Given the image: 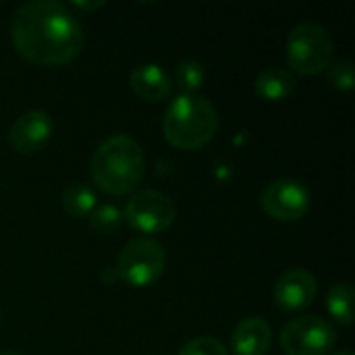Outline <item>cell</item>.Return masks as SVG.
<instances>
[{"label":"cell","instance_id":"cell-11","mask_svg":"<svg viewBox=\"0 0 355 355\" xmlns=\"http://www.w3.org/2000/svg\"><path fill=\"white\" fill-rule=\"evenodd\" d=\"M272 347L270 324L260 316L243 318L231 335L233 355H268Z\"/></svg>","mask_w":355,"mask_h":355},{"label":"cell","instance_id":"cell-5","mask_svg":"<svg viewBox=\"0 0 355 355\" xmlns=\"http://www.w3.org/2000/svg\"><path fill=\"white\" fill-rule=\"evenodd\" d=\"M164 268L166 252L158 241L150 237H137L127 241L121 254L116 256L119 279L135 289L154 285L162 277Z\"/></svg>","mask_w":355,"mask_h":355},{"label":"cell","instance_id":"cell-15","mask_svg":"<svg viewBox=\"0 0 355 355\" xmlns=\"http://www.w3.org/2000/svg\"><path fill=\"white\" fill-rule=\"evenodd\" d=\"M355 291L349 283H337L327 293V310L341 324L352 327L355 318Z\"/></svg>","mask_w":355,"mask_h":355},{"label":"cell","instance_id":"cell-21","mask_svg":"<svg viewBox=\"0 0 355 355\" xmlns=\"http://www.w3.org/2000/svg\"><path fill=\"white\" fill-rule=\"evenodd\" d=\"M335 355H354L352 352H339V354H335Z\"/></svg>","mask_w":355,"mask_h":355},{"label":"cell","instance_id":"cell-9","mask_svg":"<svg viewBox=\"0 0 355 355\" xmlns=\"http://www.w3.org/2000/svg\"><path fill=\"white\" fill-rule=\"evenodd\" d=\"M318 295V283L312 272L304 268L285 270L272 287L275 304L283 312H300L314 304Z\"/></svg>","mask_w":355,"mask_h":355},{"label":"cell","instance_id":"cell-22","mask_svg":"<svg viewBox=\"0 0 355 355\" xmlns=\"http://www.w3.org/2000/svg\"><path fill=\"white\" fill-rule=\"evenodd\" d=\"M0 355H19V354H12V352H6V354H0Z\"/></svg>","mask_w":355,"mask_h":355},{"label":"cell","instance_id":"cell-4","mask_svg":"<svg viewBox=\"0 0 355 355\" xmlns=\"http://www.w3.org/2000/svg\"><path fill=\"white\" fill-rule=\"evenodd\" d=\"M335 42L320 23L306 21L291 29L287 37V62L297 75H320L333 64Z\"/></svg>","mask_w":355,"mask_h":355},{"label":"cell","instance_id":"cell-8","mask_svg":"<svg viewBox=\"0 0 355 355\" xmlns=\"http://www.w3.org/2000/svg\"><path fill=\"white\" fill-rule=\"evenodd\" d=\"M312 206V193L306 183L297 179H277L262 191L264 212L279 223H293L308 214Z\"/></svg>","mask_w":355,"mask_h":355},{"label":"cell","instance_id":"cell-1","mask_svg":"<svg viewBox=\"0 0 355 355\" xmlns=\"http://www.w3.org/2000/svg\"><path fill=\"white\" fill-rule=\"evenodd\" d=\"M10 40L17 54L40 67H62L83 50V27L56 0L21 4L10 19Z\"/></svg>","mask_w":355,"mask_h":355},{"label":"cell","instance_id":"cell-18","mask_svg":"<svg viewBox=\"0 0 355 355\" xmlns=\"http://www.w3.org/2000/svg\"><path fill=\"white\" fill-rule=\"evenodd\" d=\"M329 83L339 89V92H352L355 85V71L352 60H339L335 64H331L329 69Z\"/></svg>","mask_w":355,"mask_h":355},{"label":"cell","instance_id":"cell-3","mask_svg":"<svg viewBox=\"0 0 355 355\" xmlns=\"http://www.w3.org/2000/svg\"><path fill=\"white\" fill-rule=\"evenodd\" d=\"M218 112L214 104L198 94H179L166 108L162 131L177 150H200L210 144L218 131Z\"/></svg>","mask_w":355,"mask_h":355},{"label":"cell","instance_id":"cell-7","mask_svg":"<svg viewBox=\"0 0 355 355\" xmlns=\"http://www.w3.org/2000/svg\"><path fill=\"white\" fill-rule=\"evenodd\" d=\"M177 216V206L171 196L158 189H141L131 196L125 206L123 218L131 229L144 235L164 233Z\"/></svg>","mask_w":355,"mask_h":355},{"label":"cell","instance_id":"cell-16","mask_svg":"<svg viewBox=\"0 0 355 355\" xmlns=\"http://www.w3.org/2000/svg\"><path fill=\"white\" fill-rule=\"evenodd\" d=\"M204 79H206V71H204L202 62L191 60V58L179 62L177 69H175V73H173V77H171L173 85L181 94H185V96L196 94L204 85Z\"/></svg>","mask_w":355,"mask_h":355},{"label":"cell","instance_id":"cell-14","mask_svg":"<svg viewBox=\"0 0 355 355\" xmlns=\"http://www.w3.org/2000/svg\"><path fill=\"white\" fill-rule=\"evenodd\" d=\"M62 210L71 216V218H85L94 212V208L98 206V196L96 191L85 185V183H71L60 198Z\"/></svg>","mask_w":355,"mask_h":355},{"label":"cell","instance_id":"cell-13","mask_svg":"<svg viewBox=\"0 0 355 355\" xmlns=\"http://www.w3.org/2000/svg\"><path fill=\"white\" fill-rule=\"evenodd\" d=\"M254 92L266 102H283L295 92V77L287 69L270 67L254 79Z\"/></svg>","mask_w":355,"mask_h":355},{"label":"cell","instance_id":"cell-2","mask_svg":"<svg viewBox=\"0 0 355 355\" xmlns=\"http://www.w3.org/2000/svg\"><path fill=\"white\" fill-rule=\"evenodd\" d=\"M144 150L129 135L106 137L92 156L89 171L94 183L108 196H127L144 179Z\"/></svg>","mask_w":355,"mask_h":355},{"label":"cell","instance_id":"cell-6","mask_svg":"<svg viewBox=\"0 0 355 355\" xmlns=\"http://www.w3.org/2000/svg\"><path fill=\"white\" fill-rule=\"evenodd\" d=\"M337 343V329L314 314L289 320L281 331L285 355H329Z\"/></svg>","mask_w":355,"mask_h":355},{"label":"cell","instance_id":"cell-17","mask_svg":"<svg viewBox=\"0 0 355 355\" xmlns=\"http://www.w3.org/2000/svg\"><path fill=\"white\" fill-rule=\"evenodd\" d=\"M123 220V212L114 206V204H102L96 206L94 212L89 214V225L96 233H112L119 229Z\"/></svg>","mask_w":355,"mask_h":355},{"label":"cell","instance_id":"cell-20","mask_svg":"<svg viewBox=\"0 0 355 355\" xmlns=\"http://www.w3.org/2000/svg\"><path fill=\"white\" fill-rule=\"evenodd\" d=\"M73 6H77V8H83V10H94V8H100V6H104V2H73Z\"/></svg>","mask_w":355,"mask_h":355},{"label":"cell","instance_id":"cell-19","mask_svg":"<svg viewBox=\"0 0 355 355\" xmlns=\"http://www.w3.org/2000/svg\"><path fill=\"white\" fill-rule=\"evenodd\" d=\"M179 355H229L223 341L214 337H196L181 347Z\"/></svg>","mask_w":355,"mask_h":355},{"label":"cell","instance_id":"cell-12","mask_svg":"<svg viewBox=\"0 0 355 355\" xmlns=\"http://www.w3.org/2000/svg\"><path fill=\"white\" fill-rule=\"evenodd\" d=\"M129 85L135 96L146 102H158L168 98L173 89L171 75L158 62H144L135 67L129 75Z\"/></svg>","mask_w":355,"mask_h":355},{"label":"cell","instance_id":"cell-10","mask_svg":"<svg viewBox=\"0 0 355 355\" xmlns=\"http://www.w3.org/2000/svg\"><path fill=\"white\" fill-rule=\"evenodd\" d=\"M54 121L46 110H27L8 129V144L17 154H35L52 137Z\"/></svg>","mask_w":355,"mask_h":355}]
</instances>
